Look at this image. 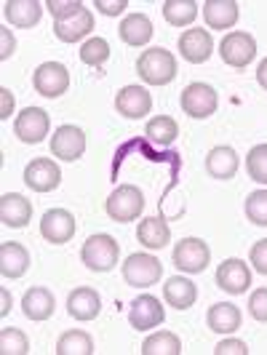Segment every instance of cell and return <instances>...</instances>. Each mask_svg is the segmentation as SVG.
Returning <instances> with one entry per match:
<instances>
[{
  "mask_svg": "<svg viewBox=\"0 0 267 355\" xmlns=\"http://www.w3.org/2000/svg\"><path fill=\"white\" fill-rule=\"evenodd\" d=\"M137 72L150 86H166L177 78V59L166 49H147L137 62Z\"/></svg>",
  "mask_w": 267,
  "mask_h": 355,
  "instance_id": "obj_1",
  "label": "cell"
},
{
  "mask_svg": "<svg viewBox=\"0 0 267 355\" xmlns=\"http://www.w3.org/2000/svg\"><path fill=\"white\" fill-rule=\"evenodd\" d=\"M118 257H121V246L107 232L91 235L89 241L83 243V249H80L83 265L89 267V270H94V272H110L112 267L118 265Z\"/></svg>",
  "mask_w": 267,
  "mask_h": 355,
  "instance_id": "obj_2",
  "label": "cell"
},
{
  "mask_svg": "<svg viewBox=\"0 0 267 355\" xmlns=\"http://www.w3.org/2000/svg\"><path fill=\"white\" fill-rule=\"evenodd\" d=\"M123 272V281L134 288H147V286H155L163 275V265L160 259H155L153 254H131L121 267Z\"/></svg>",
  "mask_w": 267,
  "mask_h": 355,
  "instance_id": "obj_3",
  "label": "cell"
},
{
  "mask_svg": "<svg viewBox=\"0 0 267 355\" xmlns=\"http://www.w3.org/2000/svg\"><path fill=\"white\" fill-rule=\"evenodd\" d=\"M144 211V196L134 184H121L107 198V216L112 222H134Z\"/></svg>",
  "mask_w": 267,
  "mask_h": 355,
  "instance_id": "obj_4",
  "label": "cell"
},
{
  "mask_svg": "<svg viewBox=\"0 0 267 355\" xmlns=\"http://www.w3.org/2000/svg\"><path fill=\"white\" fill-rule=\"evenodd\" d=\"M179 105H182V112H184V115H190V118H196V121H206V118H212L214 112H216L219 96H216V91H214L212 86H206V83H190L187 89L182 91Z\"/></svg>",
  "mask_w": 267,
  "mask_h": 355,
  "instance_id": "obj_5",
  "label": "cell"
},
{
  "mask_svg": "<svg viewBox=\"0 0 267 355\" xmlns=\"http://www.w3.org/2000/svg\"><path fill=\"white\" fill-rule=\"evenodd\" d=\"M209 262H212V249L200 238H182L174 246V265L182 272H190V275L203 272Z\"/></svg>",
  "mask_w": 267,
  "mask_h": 355,
  "instance_id": "obj_6",
  "label": "cell"
},
{
  "mask_svg": "<svg viewBox=\"0 0 267 355\" xmlns=\"http://www.w3.org/2000/svg\"><path fill=\"white\" fill-rule=\"evenodd\" d=\"M33 86L40 96H49V99H56L62 94H67L70 89V72L64 64L59 62H43L35 72H33Z\"/></svg>",
  "mask_w": 267,
  "mask_h": 355,
  "instance_id": "obj_7",
  "label": "cell"
},
{
  "mask_svg": "<svg viewBox=\"0 0 267 355\" xmlns=\"http://www.w3.org/2000/svg\"><path fill=\"white\" fill-rule=\"evenodd\" d=\"M49 128H51V121H49V112L40 110V107H27L21 110L14 123V134L24 144H37L49 137Z\"/></svg>",
  "mask_w": 267,
  "mask_h": 355,
  "instance_id": "obj_8",
  "label": "cell"
},
{
  "mask_svg": "<svg viewBox=\"0 0 267 355\" xmlns=\"http://www.w3.org/2000/svg\"><path fill=\"white\" fill-rule=\"evenodd\" d=\"M219 56H222L225 64L241 70L257 56V43L249 33H227L219 43Z\"/></svg>",
  "mask_w": 267,
  "mask_h": 355,
  "instance_id": "obj_9",
  "label": "cell"
},
{
  "mask_svg": "<svg viewBox=\"0 0 267 355\" xmlns=\"http://www.w3.org/2000/svg\"><path fill=\"white\" fill-rule=\"evenodd\" d=\"M86 153V134L78 125H59L51 137V155L59 160H72L83 158Z\"/></svg>",
  "mask_w": 267,
  "mask_h": 355,
  "instance_id": "obj_10",
  "label": "cell"
},
{
  "mask_svg": "<svg viewBox=\"0 0 267 355\" xmlns=\"http://www.w3.org/2000/svg\"><path fill=\"white\" fill-rule=\"evenodd\" d=\"M75 230H78L75 216L67 209H51V211L43 214V219H40V235L49 243H53V246H62V243L72 241Z\"/></svg>",
  "mask_w": 267,
  "mask_h": 355,
  "instance_id": "obj_11",
  "label": "cell"
},
{
  "mask_svg": "<svg viewBox=\"0 0 267 355\" xmlns=\"http://www.w3.org/2000/svg\"><path fill=\"white\" fill-rule=\"evenodd\" d=\"M166 320V310L160 304L158 297L153 294H142L131 302V310H128V323L137 329V331H147V329H155Z\"/></svg>",
  "mask_w": 267,
  "mask_h": 355,
  "instance_id": "obj_12",
  "label": "cell"
},
{
  "mask_svg": "<svg viewBox=\"0 0 267 355\" xmlns=\"http://www.w3.org/2000/svg\"><path fill=\"white\" fill-rule=\"evenodd\" d=\"M62 182V171L51 158H35L24 168V184L35 193H51Z\"/></svg>",
  "mask_w": 267,
  "mask_h": 355,
  "instance_id": "obj_13",
  "label": "cell"
},
{
  "mask_svg": "<svg viewBox=\"0 0 267 355\" xmlns=\"http://www.w3.org/2000/svg\"><path fill=\"white\" fill-rule=\"evenodd\" d=\"M115 110L128 118V121H139L144 115H150L153 110V96L142 86H123L115 96Z\"/></svg>",
  "mask_w": 267,
  "mask_h": 355,
  "instance_id": "obj_14",
  "label": "cell"
},
{
  "mask_svg": "<svg viewBox=\"0 0 267 355\" xmlns=\"http://www.w3.org/2000/svg\"><path fill=\"white\" fill-rule=\"evenodd\" d=\"M216 286L227 294H246L251 286V270L243 259H225L216 267Z\"/></svg>",
  "mask_w": 267,
  "mask_h": 355,
  "instance_id": "obj_15",
  "label": "cell"
},
{
  "mask_svg": "<svg viewBox=\"0 0 267 355\" xmlns=\"http://www.w3.org/2000/svg\"><path fill=\"white\" fill-rule=\"evenodd\" d=\"M179 51L182 56L187 59V62H193V64H200V62H206L214 51V37L209 30H203V27H193V30H184L182 37H179Z\"/></svg>",
  "mask_w": 267,
  "mask_h": 355,
  "instance_id": "obj_16",
  "label": "cell"
},
{
  "mask_svg": "<svg viewBox=\"0 0 267 355\" xmlns=\"http://www.w3.org/2000/svg\"><path fill=\"white\" fill-rule=\"evenodd\" d=\"M33 219V203L19 193H6L0 198V222L6 227H27V222Z\"/></svg>",
  "mask_w": 267,
  "mask_h": 355,
  "instance_id": "obj_17",
  "label": "cell"
},
{
  "mask_svg": "<svg viewBox=\"0 0 267 355\" xmlns=\"http://www.w3.org/2000/svg\"><path fill=\"white\" fill-rule=\"evenodd\" d=\"M238 168H241V158H238V153L232 147H227V144L214 147L212 153L206 155V171L214 179L227 182V179H232L238 174Z\"/></svg>",
  "mask_w": 267,
  "mask_h": 355,
  "instance_id": "obj_18",
  "label": "cell"
},
{
  "mask_svg": "<svg viewBox=\"0 0 267 355\" xmlns=\"http://www.w3.org/2000/svg\"><path fill=\"white\" fill-rule=\"evenodd\" d=\"M67 313H70L75 320H94L99 313H102V300L99 294L89 288V286H80L75 288L70 297H67Z\"/></svg>",
  "mask_w": 267,
  "mask_h": 355,
  "instance_id": "obj_19",
  "label": "cell"
},
{
  "mask_svg": "<svg viewBox=\"0 0 267 355\" xmlns=\"http://www.w3.org/2000/svg\"><path fill=\"white\" fill-rule=\"evenodd\" d=\"M53 307H56V300H53L51 291H49V288H43V286L30 288V291L21 297V313H24L30 320H35V323L51 318Z\"/></svg>",
  "mask_w": 267,
  "mask_h": 355,
  "instance_id": "obj_20",
  "label": "cell"
},
{
  "mask_svg": "<svg viewBox=\"0 0 267 355\" xmlns=\"http://www.w3.org/2000/svg\"><path fill=\"white\" fill-rule=\"evenodd\" d=\"M30 267V251L24 249L21 243H0V275L3 278H21Z\"/></svg>",
  "mask_w": 267,
  "mask_h": 355,
  "instance_id": "obj_21",
  "label": "cell"
},
{
  "mask_svg": "<svg viewBox=\"0 0 267 355\" xmlns=\"http://www.w3.org/2000/svg\"><path fill=\"white\" fill-rule=\"evenodd\" d=\"M137 241L142 243L144 249L160 251L163 246H169V241H171V227L160 216H147L137 227Z\"/></svg>",
  "mask_w": 267,
  "mask_h": 355,
  "instance_id": "obj_22",
  "label": "cell"
},
{
  "mask_svg": "<svg viewBox=\"0 0 267 355\" xmlns=\"http://www.w3.org/2000/svg\"><path fill=\"white\" fill-rule=\"evenodd\" d=\"M238 17L241 11L235 0H206L203 3V19L212 30H230Z\"/></svg>",
  "mask_w": 267,
  "mask_h": 355,
  "instance_id": "obj_23",
  "label": "cell"
},
{
  "mask_svg": "<svg viewBox=\"0 0 267 355\" xmlns=\"http://www.w3.org/2000/svg\"><path fill=\"white\" fill-rule=\"evenodd\" d=\"M163 300L171 304L174 310H190L198 300V288L193 281H187V278H182V275H174V278H169L166 286H163Z\"/></svg>",
  "mask_w": 267,
  "mask_h": 355,
  "instance_id": "obj_24",
  "label": "cell"
},
{
  "mask_svg": "<svg viewBox=\"0 0 267 355\" xmlns=\"http://www.w3.org/2000/svg\"><path fill=\"white\" fill-rule=\"evenodd\" d=\"M94 30V14L89 8H80L75 17L64 19V21H53V33L62 43H75L80 37H86Z\"/></svg>",
  "mask_w": 267,
  "mask_h": 355,
  "instance_id": "obj_25",
  "label": "cell"
},
{
  "mask_svg": "<svg viewBox=\"0 0 267 355\" xmlns=\"http://www.w3.org/2000/svg\"><path fill=\"white\" fill-rule=\"evenodd\" d=\"M241 310L230 302H219V304H212L209 307V315H206V323H209V329L216 331V334H235L238 329H241Z\"/></svg>",
  "mask_w": 267,
  "mask_h": 355,
  "instance_id": "obj_26",
  "label": "cell"
},
{
  "mask_svg": "<svg viewBox=\"0 0 267 355\" xmlns=\"http://www.w3.org/2000/svg\"><path fill=\"white\" fill-rule=\"evenodd\" d=\"M118 33H121V40H123L126 46L139 49V46H147L150 37H153V21L144 17V14H128L121 21Z\"/></svg>",
  "mask_w": 267,
  "mask_h": 355,
  "instance_id": "obj_27",
  "label": "cell"
},
{
  "mask_svg": "<svg viewBox=\"0 0 267 355\" xmlns=\"http://www.w3.org/2000/svg\"><path fill=\"white\" fill-rule=\"evenodd\" d=\"M3 17L14 27H33L43 17V6L37 0H8L3 6Z\"/></svg>",
  "mask_w": 267,
  "mask_h": 355,
  "instance_id": "obj_28",
  "label": "cell"
},
{
  "mask_svg": "<svg viewBox=\"0 0 267 355\" xmlns=\"http://www.w3.org/2000/svg\"><path fill=\"white\" fill-rule=\"evenodd\" d=\"M144 137H147L153 144H158V147H169V144L177 142L179 125H177L174 118H169V115H158V118H153V121L147 123Z\"/></svg>",
  "mask_w": 267,
  "mask_h": 355,
  "instance_id": "obj_29",
  "label": "cell"
},
{
  "mask_svg": "<svg viewBox=\"0 0 267 355\" xmlns=\"http://www.w3.org/2000/svg\"><path fill=\"white\" fill-rule=\"evenodd\" d=\"M163 17L171 27H187L198 17L196 0H166L163 3Z\"/></svg>",
  "mask_w": 267,
  "mask_h": 355,
  "instance_id": "obj_30",
  "label": "cell"
},
{
  "mask_svg": "<svg viewBox=\"0 0 267 355\" xmlns=\"http://www.w3.org/2000/svg\"><path fill=\"white\" fill-rule=\"evenodd\" d=\"M182 353V339L171 331L150 334L142 342V355H179Z\"/></svg>",
  "mask_w": 267,
  "mask_h": 355,
  "instance_id": "obj_31",
  "label": "cell"
},
{
  "mask_svg": "<svg viewBox=\"0 0 267 355\" xmlns=\"http://www.w3.org/2000/svg\"><path fill=\"white\" fill-rule=\"evenodd\" d=\"M94 353V339L86 331H67L56 342V355H91Z\"/></svg>",
  "mask_w": 267,
  "mask_h": 355,
  "instance_id": "obj_32",
  "label": "cell"
},
{
  "mask_svg": "<svg viewBox=\"0 0 267 355\" xmlns=\"http://www.w3.org/2000/svg\"><path fill=\"white\" fill-rule=\"evenodd\" d=\"M80 59L89 67H102L107 59H110V43H107L105 37H91V40L83 43V49H80Z\"/></svg>",
  "mask_w": 267,
  "mask_h": 355,
  "instance_id": "obj_33",
  "label": "cell"
},
{
  "mask_svg": "<svg viewBox=\"0 0 267 355\" xmlns=\"http://www.w3.org/2000/svg\"><path fill=\"white\" fill-rule=\"evenodd\" d=\"M0 353L3 355H24L30 353V339L19 329H3L0 331Z\"/></svg>",
  "mask_w": 267,
  "mask_h": 355,
  "instance_id": "obj_34",
  "label": "cell"
},
{
  "mask_svg": "<svg viewBox=\"0 0 267 355\" xmlns=\"http://www.w3.org/2000/svg\"><path fill=\"white\" fill-rule=\"evenodd\" d=\"M246 171L254 182L267 184V144L251 147V153L246 155Z\"/></svg>",
  "mask_w": 267,
  "mask_h": 355,
  "instance_id": "obj_35",
  "label": "cell"
},
{
  "mask_svg": "<svg viewBox=\"0 0 267 355\" xmlns=\"http://www.w3.org/2000/svg\"><path fill=\"white\" fill-rule=\"evenodd\" d=\"M246 219L257 227H267V190H257L246 198Z\"/></svg>",
  "mask_w": 267,
  "mask_h": 355,
  "instance_id": "obj_36",
  "label": "cell"
},
{
  "mask_svg": "<svg viewBox=\"0 0 267 355\" xmlns=\"http://www.w3.org/2000/svg\"><path fill=\"white\" fill-rule=\"evenodd\" d=\"M46 8L51 11L53 21H64V19L75 17L83 8V3L80 0H46Z\"/></svg>",
  "mask_w": 267,
  "mask_h": 355,
  "instance_id": "obj_37",
  "label": "cell"
},
{
  "mask_svg": "<svg viewBox=\"0 0 267 355\" xmlns=\"http://www.w3.org/2000/svg\"><path fill=\"white\" fill-rule=\"evenodd\" d=\"M249 313L254 320L267 323V288H257L249 297Z\"/></svg>",
  "mask_w": 267,
  "mask_h": 355,
  "instance_id": "obj_38",
  "label": "cell"
},
{
  "mask_svg": "<svg viewBox=\"0 0 267 355\" xmlns=\"http://www.w3.org/2000/svg\"><path fill=\"white\" fill-rule=\"evenodd\" d=\"M249 262L254 265V270H257V272L267 275V238H265V241H257V243L251 246Z\"/></svg>",
  "mask_w": 267,
  "mask_h": 355,
  "instance_id": "obj_39",
  "label": "cell"
},
{
  "mask_svg": "<svg viewBox=\"0 0 267 355\" xmlns=\"http://www.w3.org/2000/svg\"><path fill=\"white\" fill-rule=\"evenodd\" d=\"M216 355H249V345L243 339H222L216 347H214Z\"/></svg>",
  "mask_w": 267,
  "mask_h": 355,
  "instance_id": "obj_40",
  "label": "cell"
},
{
  "mask_svg": "<svg viewBox=\"0 0 267 355\" xmlns=\"http://www.w3.org/2000/svg\"><path fill=\"white\" fill-rule=\"evenodd\" d=\"M96 11L105 14V17H118L128 8V0H94Z\"/></svg>",
  "mask_w": 267,
  "mask_h": 355,
  "instance_id": "obj_41",
  "label": "cell"
},
{
  "mask_svg": "<svg viewBox=\"0 0 267 355\" xmlns=\"http://www.w3.org/2000/svg\"><path fill=\"white\" fill-rule=\"evenodd\" d=\"M14 49H17V40H14V35H11V30L0 27V59L6 62V59L14 53Z\"/></svg>",
  "mask_w": 267,
  "mask_h": 355,
  "instance_id": "obj_42",
  "label": "cell"
},
{
  "mask_svg": "<svg viewBox=\"0 0 267 355\" xmlns=\"http://www.w3.org/2000/svg\"><path fill=\"white\" fill-rule=\"evenodd\" d=\"M0 102H3V105H0V118L6 121V118L11 115V110H14V96H11V91L0 89Z\"/></svg>",
  "mask_w": 267,
  "mask_h": 355,
  "instance_id": "obj_43",
  "label": "cell"
},
{
  "mask_svg": "<svg viewBox=\"0 0 267 355\" xmlns=\"http://www.w3.org/2000/svg\"><path fill=\"white\" fill-rule=\"evenodd\" d=\"M0 300H3V307H0V315L6 318V315H8V310H11V294H8V288H3V291H0Z\"/></svg>",
  "mask_w": 267,
  "mask_h": 355,
  "instance_id": "obj_44",
  "label": "cell"
},
{
  "mask_svg": "<svg viewBox=\"0 0 267 355\" xmlns=\"http://www.w3.org/2000/svg\"><path fill=\"white\" fill-rule=\"evenodd\" d=\"M257 80H259V86L267 91V59L257 67Z\"/></svg>",
  "mask_w": 267,
  "mask_h": 355,
  "instance_id": "obj_45",
  "label": "cell"
}]
</instances>
